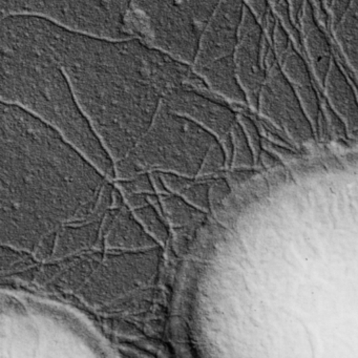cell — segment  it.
I'll return each mask as SVG.
<instances>
[{
	"label": "cell",
	"instance_id": "cell-1",
	"mask_svg": "<svg viewBox=\"0 0 358 358\" xmlns=\"http://www.w3.org/2000/svg\"><path fill=\"white\" fill-rule=\"evenodd\" d=\"M30 16L96 135L112 148L139 141L175 92L209 90L190 64L139 39L96 36Z\"/></svg>",
	"mask_w": 358,
	"mask_h": 358
},
{
	"label": "cell",
	"instance_id": "cell-2",
	"mask_svg": "<svg viewBox=\"0 0 358 358\" xmlns=\"http://www.w3.org/2000/svg\"><path fill=\"white\" fill-rule=\"evenodd\" d=\"M0 62L1 102L30 113L78 145L96 148L97 135L30 15L3 16Z\"/></svg>",
	"mask_w": 358,
	"mask_h": 358
},
{
	"label": "cell",
	"instance_id": "cell-3",
	"mask_svg": "<svg viewBox=\"0 0 358 358\" xmlns=\"http://www.w3.org/2000/svg\"><path fill=\"white\" fill-rule=\"evenodd\" d=\"M221 0H131L129 38L192 64L201 36Z\"/></svg>",
	"mask_w": 358,
	"mask_h": 358
},
{
	"label": "cell",
	"instance_id": "cell-4",
	"mask_svg": "<svg viewBox=\"0 0 358 358\" xmlns=\"http://www.w3.org/2000/svg\"><path fill=\"white\" fill-rule=\"evenodd\" d=\"M244 0H221L201 36L192 70L215 95L232 106H247L234 66Z\"/></svg>",
	"mask_w": 358,
	"mask_h": 358
},
{
	"label": "cell",
	"instance_id": "cell-5",
	"mask_svg": "<svg viewBox=\"0 0 358 358\" xmlns=\"http://www.w3.org/2000/svg\"><path fill=\"white\" fill-rule=\"evenodd\" d=\"M1 16L32 15L79 32L129 38L127 15L131 0H0Z\"/></svg>",
	"mask_w": 358,
	"mask_h": 358
},
{
	"label": "cell",
	"instance_id": "cell-6",
	"mask_svg": "<svg viewBox=\"0 0 358 358\" xmlns=\"http://www.w3.org/2000/svg\"><path fill=\"white\" fill-rule=\"evenodd\" d=\"M265 64L266 78L259 92L257 112L295 141L312 139L315 129L272 48L266 55Z\"/></svg>",
	"mask_w": 358,
	"mask_h": 358
},
{
	"label": "cell",
	"instance_id": "cell-7",
	"mask_svg": "<svg viewBox=\"0 0 358 358\" xmlns=\"http://www.w3.org/2000/svg\"><path fill=\"white\" fill-rule=\"evenodd\" d=\"M270 48L263 27L245 6L234 52V66L248 108L253 112H257L259 92L265 81V59Z\"/></svg>",
	"mask_w": 358,
	"mask_h": 358
},
{
	"label": "cell",
	"instance_id": "cell-8",
	"mask_svg": "<svg viewBox=\"0 0 358 358\" xmlns=\"http://www.w3.org/2000/svg\"><path fill=\"white\" fill-rule=\"evenodd\" d=\"M299 30L306 59L322 91L324 79L334 59V51L333 43L328 35L330 33L318 22L310 0H305L303 3L299 18Z\"/></svg>",
	"mask_w": 358,
	"mask_h": 358
},
{
	"label": "cell",
	"instance_id": "cell-9",
	"mask_svg": "<svg viewBox=\"0 0 358 358\" xmlns=\"http://www.w3.org/2000/svg\"><path fill=\"white\" fill-rule=\"evenodd\" d=\"M278 64L285 76L299 95L315 133H318V123L322 114L320 99V92L322 89L316 83L307 59L292 43Z\"/></svg>",
	"mask_w": 358,
	"mask_h": 358
},
{
	"label": "cell",
	"instance_id": "cell-10",
	"mask_svg": "<svg viewBox=\"0 0 358 358\" xmlns=\"http://www.w3.org/2000/svg\"><path fill=\"white\" fill-rule=\"evenodd\" d=\"M322 94L345 123L348 134L358 138V93L335 57L324 79Z\"/></svg>",
	"mask_w": 358,
	"mask_h": 358
},
{
	"label": "cell",
	"instance_id": "cell-11",
	"mask_svg": "<svg viewBox=\"0 0 358 358\" xmlns=\"http://www.w3.org/2000/svg\"><path fill=\"white\" fill-rule=\"evenodd\" d=\"M330 35L333 45L358 83V0H352L347 13Z\"/></svg>",
	"mask_w": 358,
	"mask_h": 358
},
{
	"label": "cell",
	"instance_id": "cell-12",
	"mask_svg": "<svg viewBox=\"0 0 358 358\" xmlns=\"http://www.w3.org/2000/svg\"><path fill=\"white\" fill-rule=\"evenodd\" d=\"M270 3H271L272 10H273L276 18H278L280 24L284 27L285 30L288 33L293 45L305 56L301 30H299V27L294 24L292 17H291L290 7H289L288 1L287 0H271Z\"/></svg>",
	"mask_w": 358,
	"mask_h": 358
},
{
	"label": "cell",
	"instance_id": "cell-13",
	"mask_svg": "<svg viewBox=\"0 0 358 358\" xmlns=\"http://www.w3.org/2000/svg\"><path fill=\"white\" fill-rule=\"evenodd\" d=\"M238 121L248 139L251 150L255 154V152L259 154V150H261V136H259V129H257L255 121L248 115L242 112L238 113Z\"/></svg>",
	"mask_w": 358,
	"mask_h": 358
},
{
	"label": "cell",
	"instance_id": "cell-14",
	"mask_svg": "<svg viewBox=\"0 0 358 358\" xmlns=\"http://www.w3.org/2000/svg\"><path fill=\"white\" fill-rule=\"evenodd\" d=\"M291 43H292V41H291L290 36H289L284 27L278 20V24H276L275 31H274L272 49H273L274 53H275L278 62L282 60L286 52L288 51Z\"/></svg>",
	"mask_w": 358,
	"mask_h": 358
},
{
	"label": "cell",
	"instance_id": "cell-15",
	"mask_svg": "<svg viewBox=\"0 0 358 358\" xmlns=\"http://www.w3.org/2000/svg\"><path fill=\"white\" fill-rule=\"evenodd\" d=\"M352 0H332L329 9V28L332 30L343 17L351 5Z\"/></svg>",
	"mask_w": 358,
	"mask_h": 358
},
{
	"label": "cell",
	"instance_id": "cell-16",
	"mask_svg": "<svg viewBox=\"0 0 358 358\" xmlns=\"http://www.w3.org/2000/svg\"><path fill=\"white\" fill-rule=\"evenodd\" d=\"M245 6L263 26L266 17L272 9L269 0H244Z\"/></svg>",
	"mask_w": 358,
	"mask_h": 358
},
{
	"label": "cell",
	"instance_id": "cell-17",
	"mask_svg": "<svg viewBox=\"0 0 358 358\" xmlns=\"http://www.w3.org/2000/svg\"><path fill=\"white\" fill-rule=\"evenodd\" d=\"M287 1H288L289 7H290L291 17L299 29V18H301L305 0H287Z\"/></svg>",
	"mask_w": 358,
	"mask_h": 358
},
{
	"label": "cell",
	"instance_id": "cell-18",
	"mask_svg": "<svg viewBox=\"0 0 358 358\" xmlns=\"http://www.w3.org/2000/svg\"><path fill=\"white\" fill-rule=\"evenodd\" d=\"M322 3H324V9L328 12L329 9H330L331 3H332V0H322Z\"/></svg>",
	"mask_w": 358,
	"mask_h": 358
},
{
	"label": "cell",
	"instance_id": "cell-19",
	"mask_svg": "<svg viewBox=\"0 0 358 358\" xmlns=\"http://www.w3.org/2000/svg\"><path fill=\"white\" fill-rule=\"evenodd\" d=\"M269 1H271V0H269Z\"/></svg>",
	"mask_w": 358,
	"mask_h": 358
}]
</instances>
